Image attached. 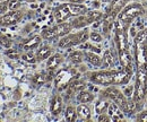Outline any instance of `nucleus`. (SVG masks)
I'll return each mask as SVG.
<instances>
[{
    "mask_svg": "<svg viewBox=\"0 0 147 122\" xmlns=\"http://www.w3.org/2000/svg\"><path fill=\"white\" fill-rule=\"evenodd\" d=\"M102 18H103V14L101 11H96V10L87 11L83 15L76 16V18L71 22V25H73V28H83L94 22L101 20Z\"/></svg>",
    "mask_w": 147,
    "mask_h": 122,
    "instance_id": "obj_8",
    "label": "nucleus"
},
{
    "mask_svg": "<svg viewBox=\"0 0 147 122\" xmlns=\"http://www.w3.org/2000/svg\"><path fill=\"white\" fill-rule=\"evenodd\" d=\"M145 13H146V10H145V8H144L143 5H140V3H138V2H131V3L127 5V6L119 13V15H118L117 18H118V20L121 22L123 25L128 26L132 20H135L137 17L144 15Z\"/></svg>",
    "mask_w": 147,
    "mask_h": 122,
    "instance_id": "obj_3",
    "label": "nucleus"
},
{
    "mask_svg": "<svg viewBox=\"0 0 147 122\" xmlns=\"http://www.w3.org/2000/svg\"><path fill=\"white\" fill-rule=\"evenodd\" d=\"M22 59L24 61H26V62H30V63H34V62L37 61L36 55H34V53L32 52V51H27L26 53H24L22 55Z\"/></svg>",
    "mask_w": 147,
    "mask_h": 122,
    "instance_id": "obj_28",
    "label": "nucleus"
},
{
    "mask_svg": "<svg viewBox=\"0 0 147 122\" xmlns=\"http://www.w3.org/2000/svg\"><path fill=\"white\" fill-rule=\"evenodd\" d=\"M2 20H3V16L0 14V25H2Z\"/></svg>",
    "mask_w": 147,
    "mask_h": 122,
    "instance_id": "obj_38",
    "label": "nucleus"
},
{
    "mask_svg": "<svg viewBox=\"0 0 147 122\" xmlns=\"http://www.w3.org/2000/svg\"><path fill=\"white\" fill-rule=\"evenodd\" d=\"M114 38H115V45H117L118 53L128 51L129 43L126 25H123L119 20H115V23H114Z\"/></svg>",
    "mask_w": 147,
    "mask_h": 122,
    "instance_id": "obj_6",
    "label": "nucleus"
},
{
    "mask_svg": "<svg viewBox=\"0 0 147 122\" xmlns=\"http://www.w3.org/2000/svg\"><path fill=\"white\" fill-rule=\"evenodd\" d=\"M26 2H35V1H37V0H25Z\"/></svg>",
    "mask_w": 147,
    "mask_h": 122,
    "instance_id": "obj_39",
    "label": "nucleus"
},
{
    "mask_svg": "<svg viewBox=\"0 0 147 122\" xmlns=\"http://www.w3.org/2000/svg\"><path fill=\"white\" fill-rule=\"evenodd\" d=\"M20 1L22 0H10L9 3H8V9L10 10H16L20 5Z\"/></svg>",
    "mask_w": 147,
    "mask_h": 122,
    "instance_id": "obj_31",
    "label": "nucleus"
},
{
    "mask_svg": "<svg viewBox=\"0 0 147 122\" xmlns=\"http://www.w3.org/2000/svg\"><path fill=\"white\" fill-rule=\"evenodd\" d=\"M90 38L92 40L93 42H97V43H100V42L102 41V35L98 34L97 32H92V33H90Z\"/></svg>",
    "mask_w": 147,
    "mask_h": 122,
    "instance_id": "obj_32",
    "label": "nucleus"
},
{
    "mask_svg": "<svg viewBox=\"0 0 147 122\" xmlns=\"http://www.w3.org/2000/svg\"><path fill=\"white\" fill-rule=\"evenodd\" d=\"M94 100V95L88 90H80L77 95V101L80 103H91Z\"/></svg>",
    "mask_w": 147,
    "mask_h": 122,
    "instance_id": "obj_23",
    "label": "nucleus"
},
{
    "mask_svg": "<svg viewBox=\"0 0 147 122\" xmlns=\"http://www.w3.org/2000/svg\"><path fill=\"white\" fill-rule=\"evenodd\" d=\"M108 114L110 115L112 121H120V120H123V113H122L121 109L115 104L114 102H113L112 104L109 105V107H108Z\"/></svg>",
    "mask_w": 147,
    "mask_h": 122,
    "instance_id": "obj_13",
    "label": "nucleus"
},
{
    "mask_svg": "<svg viewBox=\"0 0 147 122\" xmlns=\"http://www.w3.org/2000/svg\"><path fill=\"white\" fill-rule=\"evenodd\" d=\"M145 43H147V27L144 30H140L135 36V45L145 44Z\"/></svg>",
    "mask_w": 147,
    "mask_h": 122,
    "instance_id": "obj_24",
    "label": "nucleus"
},
{
    "mask_svg": "<svg viewBox=\"0 0 147 122\" xmlns=\"http://www.w3.org/2000/svg\"><path fill=\"white\" fill-rule=\"evenodd\" d=\"M51 53H52V49L49 47V45H43L36 52V60L37 61H43L45 59H48L49 57H51Z\"/></svg>",
    "mask_w": 147,
    "mask_h": 122,
    "instance_id": "obj_19",
    "label": "nucleus"
},
{
    "mask_svg": "<svg viewBox=\"0 0 147 122\" xmlns=\"http://www.w3.org/2000/svg\"><path fill=\"white\" fill-rule=\"evenodd\" d=\"M137 120H138V121H143V122L147 121V110L140 112V113L137 115Z\"/></svg>",
    "mask_w": 147,
    "mask_h": 122,
    "instance_id": "obj_33",
    "label": "nucleus"
},
{
    "mask_svg": "<svg viewBox=\"0 0 147 122\" xmlns=\"http://www.w3.org/2000/svg\"><path fill=\"white\" fill-rule=\"evenodd\" d=\"M102 66L104 68H107V69H111V68L114 67V59H113V55H112L110 50H107L103 54Z\"/></svg>",
    "mask_w": 147,
    "mask_h": 122,
    "instance_id": "obj_22",
    "label": "nucleus"
},
{
    "mask_svg": "<svg viewBox=\"0 0 147 122\" xmlns=\"http://www.w3.org/2000/svg\"><path fill=\"white\" fill-rule=\"evenodd\" d=\"M41 40H42V36L35 35V36L28 38L27 41H25V42L22 44V49L25 50V51H32V50L36 49L37 47L40 45Z\"/></svg>",
    "mask_w": 147,
    "mask_h": 122,
    "instance_id": "obj_15",
    "label": "nucleus"
},
{
    "mask_svg": "<svg viewBox=\"0 0 147 122\" xmlns=\"http://www.w3.org/2000/svg\"><path fill=\"white\" fill-rule=\"evenodd\" d=\"M23 18V11L20 10H10L9 13H7L6 15H3V20H2V25L5 26H10V25H15L17 24L19 20Z\"/></svg>",
    "mask_w": 147,
    "mask_h": 122,
    "instance_id": "obj_12",
    "label": "nucleus"
},
{
    "mask_svg": "<svg viewBox=\"0 0 147 122\" xmlns=\"http://www.w3.org/2000/svg\"><path fill=\"white\" fill-rule=\"evenodd\" d=\"M0 44H1L3 48L9 49V48L11 47V44H13V41H11L8 36H6L5 34H0Z\"/></svg>",
    "mask_w": 147,
    "mask_h": 122,
    "instance_id": "obj_29",
    "label": "nucleus"
},
{
    "mask_svg": "<svg viewBox=\"0 0 147 122\" xmlns=\"http://www.w3.org/2000/svg\"><path fill=\"white\" fill-rule=\"evenodd\" d=\"M88 38H90V32L87 30H83L75 34H67L62 36L59 41V47L62 49L71 48V47L79 45V44L87 42Z\"/></svg>",
    "mask_w": 147,
    "mask_h": 122,
    "instance_id": "obj_5",
    "label": "nucleus"
},
{
    "mask_svg": "<svg viewBox=\"0 0 147 122\" xmlns=\"http://www.w3.org/2000/svg\"><path fill=\"white\" fill-rule=\"evenodd\" d=\"M100 122H102V121H111V118H110V115L107 113H101L100 114V117H98V119H97Z\"/></svg>",
    "mask_w": 147,
    "mask_h": 122,
    "instance_id": "obj_36",
    "label": "nucleus"
},
{
    "mask_svg": "<svg viewBox=\"0 0 147 122\" xmlns=\"http://www.w3.org/2000/svg\"><path fill=\"white\" fill-rule=\"evenodd\" d=\"M73 30V25L71 23H58V25H55L53 27L43 30L41 36L44 40H53L57 37H62L65 35L69 34V32Z\"/></svg>",
    "mask_w": 147,
    "mask_h": 122,
    "instance_id": "obj_7",
    "label": "nucleus"
},
{
    "mask_svg": "<svg viewBox=\"0 0 147 122\" xmlns=\"http://www.w3.org/2000/svg\"><path fill=\"white\" fill-rule=\"evenodd\" d=\"M62 111V98L60 95H55L50 102V112L53 115H59Z\"/></svg>",
    "mask_w": 147,
    "mask_h": 122,
    "instance_id": "obj_14",
    "label": "nucleus"
},
{
    "mask_svg": "<svg viewBox=\"0 0 147 122\" xmlns=\"http://www.w3.org/2000/svg\"><path fill=\"white\" fill-rule=\"evenodd\" d=\"M135 59L137 63V68L147 67V45L145 44H137L135 45Z\"/></svg>",
    "mask_w": 147,
    "mask_h": 122,
    "instance_id": "obj_10",
    "label": "nucleus"
},
{
    "mask_svg": "<svg viewBox=\"0 0 147 122\" xmlns=\"http://www.w3.org/2000/svg\"><path fill=\"white\" fill-rule=\"evenodd\" d=\"M114 23H115V18L109 14H105V16L103 17V33L104 35L108 36L110 34L112 28L114 27Z\"/></svg>",
    "mask_w": 147,
    "mask_h": 122,
    "instance_id": "obj_17",
    "label": "nucleus"
},
{
    "mask_svg": "<svg viewBox=\"0 0 147 122\" xmlns=\"http://www.w3.org/2000/svg\"><path fill=\"white\" fill-rule=\"evenodd\" d=\"M109 105L110 103L108 102V101H105V100H100L96 105H95V111H96V113H98V114H101V113H104L107 110H108V107H109Z\"/></svg>",
    "mask_w": 147,
    "mask_h": 122,
    "instance_id": "obj_27",
    "label": "nucleus"
},
{
    "mask_svg": "<svg viewBox=\"0 0 147 122\" xmlns=\"http://www.w3.org/2000/svg\"><path fill=\"white\" fill-rule=\"evenodd\" d=\"M32 80H33V83H34L35 86H42V85L45 83L47 78H45L44 75H42V73H37V75H35V76L33 77Z\"/></svg>",
    "mask_w": 147,
    "mask_h": 122,
    "instance_id": "obj_30",
    "label": "nucleus"
},
{
    "mask_svg": "<svg viewBox=\"0 0 147 122\" xmlns=\"http://www.w3.org/2000/svg\"><path fill=\"white\" fill-rule=\"evenodd\" d=\"M131 0H111L110 6L107 10V14H109L114 18L118 17L119 13L128 5Z\"/></svg>",
    "mask_w": 147,
    "mask_h": 122,
    "instance_id": "obj_11",
    "label": "nucleus"
},
{
    "mask_svg": "<svg viewBox=\"0 0 147 122\" xmlns=\"http://www.w3.org/2000/svg\"><path fill=\"white\" fill-rule=\"evenodd\" d=\"M77 118V110L74 106H68L65 111V119L68 122H74Z\"/></svg>",
    "mask_w": 147,
    "mask_h": 122,
    "instance_id": "obj_25",
    "label": "nucleus"
},
{
    "mask_svg": "<svg viewBox=\"0 0 147 122\" xmlns=\"http://www.w3.org/2000/svg\"><path fill=\"white\" fill-rule=\"evenodd\" d=\"M63 61V58L61 54H53L51 57H49V60H48V63H47V67L49 70H55V68H58Z\"/></svg>",
    "mask_w": 147,
    "mask_h": 122,
    "instance_id": "obj_18",
    "label": "nucleus"
},
{
    "mask_svg": "<svg viewBox=\"0 0 147 122\" xmlns=\"http://www.w3.org/2000/svg\"><path fill=\"white\" fill-rule=\"evenodd\" d=\"M85 86V83L83 80H78V79H73L69 85H68V89H67V93H68V96H73L76 93L80 92Z\"/></svg>",
    "mask_w": 147,
    "mask_h": 122,
    "instance_id": "obj_16",
    "label": "nucleus"
},
{
    "mask_svg": "<svg viewBox=\"0 0 147 122\" xmlns=\"http://www.w3.org/2000/svg\"><path fill=\"white\" fill-rule=\"evenodd\" d=\"M101 94H102V96L104 98H109L112 102H114L119 107H121L122 105L125 104V102L128 100V97L125 95V93H122L120 89H118V88L112 86V85L108 86Z\"/></svg>",
    "mask_w": 147,
    "mask_h": 122,
    "instance_id": "obj_9",
    "label": "nucleus"
},
{
    "mask_svg": "<svg viewBox=\"0 0 147 122\" xmlns=\"http://www.w3.org/2000/svg\"><path fill=\"white\" fill-rule=\"evenodd\" d=\"M88 9L85 5L82 3H73V2H66L60 6H58L53 11V16L57 23H63L71 16H79L85 13H87Z\"/></svg>",
    "mask_w": 147,
    "mask_h": 122,
    "instance_id": "obj_2",
    "label": "nucleus"
},
{
    "mask_svg": "<svg viewBox=\"0 0 147 122\" xmlns=\"http://www.w3.org/2000/svg\"><path fill=\"white\" fill-rule=\"evenodd\" d=\"M132 76L131 68H122L118 70H102L94 71L87 75L88 79L93 84L102 85V86H111V85H126L128 84Z\"/></svg>",
    "mask_w": 147,
    "mask_h": 122,
    "instance_id": "obj_1",
    "label": "nucleus"
},
{
    "mask_svg": "<svg viewBox=\"0 0 147 122\" xmlns=\"http://www.w3.org/2000/svg\"><path fill=\"white\" fill-rule=\"evenodd\" d=\"M103 2H111V0H102Z\"/></svg>",
    "mask_w": 147,
    "mask_h": 122,
    "instance_id": "obj_40",
    "label": "nucleus"
},
{
    "mask_svg": "<svg viewBox=\"0 0 147 122\" xmlns=\"http://www.w3.org/2000/svg\"><path fill=\"white\" fill-rule=\"evenodd\" d=\"M76 110H77V114L79 115L80 119H83V120H90L91 119V109L87 105H85V103L78 105Z\"/></svg>",
    "mask_w": 147,
    "mask_h": 122,
    "instance_id": "obj_21",
    "label": "nucleus"
},
{
    "mask_svg": "<svg viewBox=\"0 0 147 122\" xmlns=\"http://www.w3.org/2000/svg\"><path fill=\"white\" fill-rule=\"evenodd\" d=\"M69 59L70 61L75 65H79L84 61V52L82 51H74L69 54Z\"/></svg>",
    "mask_w": 147,
    "mask_h": 122,
    "instance_id": "obj_26",
    "label": "nucleus"
},
{
    "mask_svg": "<svg viewBox=\"0 0 147 122\" xmlns=\"http://www.w3.org/2000/svg\"><path fill=\"white\" fill-rule=\"evenodd\" d=\"M84 58H85L86 61H88L90 63H92L93 66H102V59L96 53L85 51L84 52Z\"/></svg>",
    "mask_w": 147,
    "mask_h": 122,
    "instance_id": "obj_20",
    "label": "nucleus"
},
{
    "mask_svg": "<svg viewBox=\"0 0 147 122\" xmlns=\"http://www.w3.org/2000/svg\"><path fill=\"white\" fill-rule=\"evenodd\" d=\"M9 1H10V0H0V14H1L6 8H8Z\"/></svg>",
    "mask_w": 147,
    "mask_h": 122,
    "instance_id": "obj_35",
    "label": "nucleus"
},
{
    "mask_svg": "<svg viewBox=\"0 0 147 122\" xmlns=\"http://www.w3.org/2000/svg\"><path fill=\"white\" fill-rule=\"evenodd\" d=\"M63 1H67V2H73V3H83V2H85L86 0H63Z\"/></svg>",
    "mask_w": 147,
    "mask_h": 122,
    "instance_id": "obj_37",
    "label": "nucleus"
},
{
    "mask_svg": "<svg viewBox=\"0 0 147 122\" xmlns=\"http://www.w3.org/2000/svg\"><path fill=\"white\" fill-rule=\"evenodd\" d=\"M147 95V67H139L137 70V77L135 83L134 100L140 103Z\"/></svg>",
    "mask_w": 147,
    "mask_h": 122,
    "instance_id": "obj_4",
    "label": "nucleus"
},
{
    "mask_svg": "<svg viewBox=\"0 0 147 122\" xmlns=\"http://www.w3.org/2000/svg\"><path fill=\"white\" fill-rule=\"evenodd\" d=\"M6 54H7L10 59H17V58L19 57L18 52H17L16 50H8V51L6 52Z\"/></svg>",
    "mask_w": 147,
    "mask_h": 122,
    "instance_id": "obj_34",
    "label": "nucleus"
}]
</instances>
